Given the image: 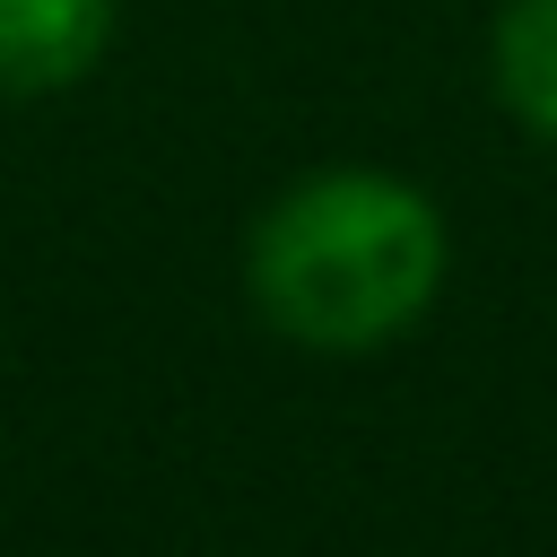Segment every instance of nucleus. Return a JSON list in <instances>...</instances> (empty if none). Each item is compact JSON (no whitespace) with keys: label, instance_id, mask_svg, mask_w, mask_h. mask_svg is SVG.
Masks as SVG:
<instances>
[{"label":"nucleus","instance_id":"nucleus-2","mask_svg":"<svg viewBox=\"0 0 557 557\" xmlns=\"http://www.w3.org/2000/svg\"><path fill=\"white\" fill-rule=\"evenodd\" d=\"M113 44V0H0V96H52Z\"/></svg>","mask_w":557,"mask_h":557},{"label":"nucleus","instance_id":"nucleus-3","mask_svg":"<svg viewBox=\"0 0 557 557\" xmlns=\"http://www.w3.org/2000/svg\"><path fill=\"white\" fill-rule=\"evenodd\" d=\"M487 78H496V104L522 131L557 139V0H505L496 9Z\"/></svg>","mask_w":557,"mask_h":557},{"label":"nucleus","instance_id":"nucleus-1","mask_svg":"<svg viewBox=\"0 0 557 557\" xmlns=\"http://www.w3.org/2000/svg\"><path fill=\"white\" fill-rule=\"evenodd\" d=\"M244 287L278 339L313 357H366L435 305L444 218L418 183L383 165L305 174L261 209L244 244Z\"/></svg>","mask_w":557,"mask_h":557}]
</instances>
